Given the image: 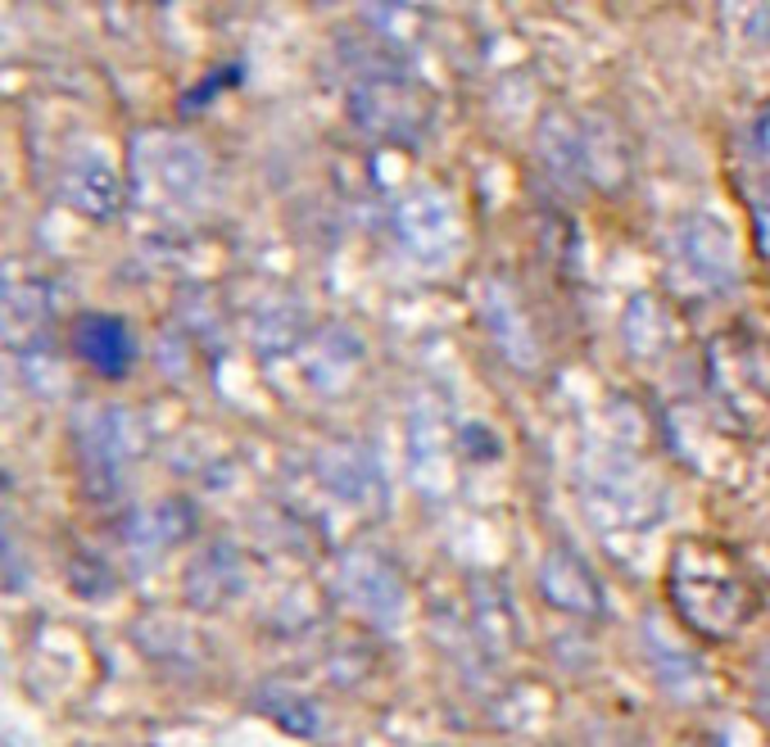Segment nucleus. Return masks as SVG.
Returning a JSON list of instances; mask_svg holds the SVG:
<instances>
[{
  "label": "nucleus",
  "mask_w": 770,
  "mask_h": 747,
  "mask_svg": "<svg viewBox=\"0 0 770 747\" xmlns=\"http://www.w3.org/2000/svg\"><path fill=\"white\" fill-rule=\"evenodd\" d=\"M395 227H399L403 249L413 254L418 263H449L458 254V241H462L458 204L440 186H422L408 195L395 214Z\"/></svg>",
  "instance_id": "obj_1"
},
{
  "label": "nucleus",
  "mask_w": 770,
  "mask_h": 747,
  "mask_svg": "<svg viewBox=\"0 0 770 747\" xmlns=\"http://www.w3.org/2000/svg\"><path fill=\"white\" fill-rule=\"evenodd\" d=\"M676 268L698 291L726 286V281L734 276V236H730V227L707 218V214L684 218L680 231H676Z\"/></svg>",
  "instance_id": "obj_2"
},
{
  "label": "nucleus",
  "mask_w": 770,
  "mask_h": 747,
  "mask_svg": "<svg viewBox=\"0 0 770 747\" xmlns=\"http://www.w3.org/2000/svg\"><path fill=\"white\" fill-rule=\"evenodd\" d=\"M349 114L358 127H368L376 137H418L426 123V105L413 87H403L399 77H372L354 91Z\"/></svg>",
  "instance_id": "obj_3"
},
{
  "label": "nucleus",
  "mask_w": 770,
  "mask_h": 747,
  "mask_svg": "<svg viewBox=\"0 0 770 747\" xmlns=\"http://www.w3.org/2000/svg\"><path fill=\"white\" fill-rule=\"evenodd\" d=\"M341 584H345V598L354 603V611H363L368 621L390 626L403 611V580H399L395 566L372 549H354L345 557Z\"/></svg>",
  "instance_id": "obj_4"
},
{
  "label": "nucleus",
  "mask_w": 770,
  "mask_h": 747,
  "mask_svg": "<svg viewBox=\"0 0 770 747\" xmlns=\"http://www.w3.org/2000/svg\"><path fill=\"white\" fill-rule=\"evenodd\" d=\"M680 576H693V589H684V584H676V598H680V607H684V616L698 630H707V607H721V616H726V626L734 630L743 616H748V594H743V584L734 580V571L726 566L721 571V580H707V571L703 566H689L684 557H680Z\"/></svg>",
  "instance_id": "obj_5"
},
{
  "label": "nucleus",
  "mask_w": 770,
  "mask_h": 747,
  "mask_svg": "<svg viewBox=\"0 0 770 747\" xmlns=\"http://www.w3.org/2000/svg\"><path fill=\"white\" fill-rule=\"evenodd\" d=\"M539 589L549 594L553 607L562 611H589L594 616L603 607V589L599 580L585 571V562L567 549H549L544 553V566H539Z\"/></svg>",
  "instance_id": "obj_6"
},
{
  "label": "nucleus",
  "mask_w": 770,
  "mask_h": 747,
  "mask_svg": "<svg viewBox=\"0 0 770 747\" xmlns=\"http://www.w3.org/2000/svg\"><path fill=\"white\" fill-rule=\"evenodd\" d=\"M480 308H485V326L495 331L499 349L512 358V363L530 368V363H535V331H530V322H526V313H522L517 295H512L508 286H499V281H490V286H485V295H480Z\"/></svg>",
  "instance_id": "obj_7"
},
{
  "label": "nucleus",
  "mask_w": 770,
  "mask_h": 747,
  "mask_svg": "<svg viewBox=\"0 0 770 747\" xmlns=\"http://www.w3.org/2000/svg\"><path fill=\"white\" fill-rule=\"evenodd\" d=\"M539 154L557 177H589L585 172V123L567 114H549L539 127Z\"/></svg>",
  "instance_id": "obj_8"
},
{
  "label": "nucleus",
  "mask_w": 770,
  "mask_h": 747,
  "mask_svg": "<svg viewBox=\"0 0 770 747\" xmlns=\"http://www.w3.org/2000/svg\"><path fill=\"white\" fill-rule=\"evenodd\" d=\"M368 458H372V453H363L358 445L326 453V480L341 489V499H349V503L381 499V476H376V467H372Z\"/></svg>",
  "instance_id": "obj_9"
},
{
  "label": "nucleus",
  "mask_w": 770,
  "mask_h": 747,
  "mask_svg": "<svg viewBox=\"0 0 770 747\" xmlns=\"http://www.w3.org/2000/svg\"><path fill=\"white\" fill-rule=\"evenodd\" d=\"M77 345H82V353L91 358L95 368H105V372H123L127 353H132V345H127V336H123V326L110 322V318H87L82 331H77Z\"/></svg>",
  "instance_id": "obj_10"
},
{
  "label": "nucleus",
  "mask_w": 770,
  "mask_h": 747,
  "mask_svg": "<svg viewBox=\"0 0 770 747\" xmlns=\"http://www.w3.org/2000/svg\"><path fill=\"white\" fill-rule=\"evenodd\" d=\"M684 747H698V743H684Z\"/></svg>",
  "instance_id": "obj_11"
}]
</instances>
